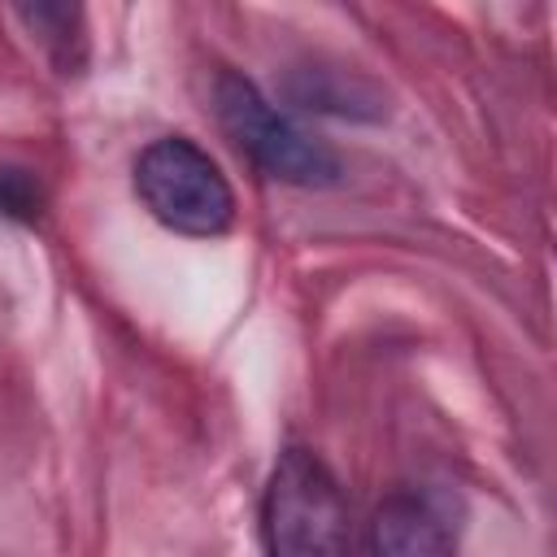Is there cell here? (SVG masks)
<instances>
[{
  "label": "cell",
  "mask_w": 557,
  "mask_h": 557,
  "mask_svg": "<svg viewBox=\"0 0 557 557\" xmlns=\"http://www.w3.org/2000/svg\"><path fill=\"white\" fill-rule=\"evenodd\" d=\"M265 557H352V513L335 470L313 448H283L261 492Z\"/></svg>",
  "instance_id": "cell-1"
},
{
  "label": "cell",
  "mask_w": 557,
  "mask_h": 557,
  "mask_svg": "<svg viewBox=\"0 0 557 557\" xmlns=\"http://www.w3.org/2000/svg\"><path fill=\"white\" fill-rule=\"evenodd\" d=\"M213 109L231 144L270 178L292 187H331L339 183L344 165L339 157L313 139L305 126H296L252 78L222 70L213 78Z\"/></svg>",
  "instance_id": "cell-2"
},
{
  "label": "cell",
  "mask_w": 557,
  "mask_h": 557,
  "mask_svg": "<svg viewBox=\"0 0 557 557\" xmlns=\"http://www.w3.org/2000/svg\"><path fill=\"white\" fill-rule=\"evenodd\" d=\"M135 196L165 231L187 239H218L235 222L226 174L187 135H161L135 157Z\"/></svg>",
  "instance_id": "cell-3"
},
{
  "label": "cell",
  "mask_w": 557,
  "mask_h": 557,
  "mask_svg": "<svg viewBox=\"0 0 557 557\" xmlns=\"http://www.w3.org/2000/svg\"><path fill=\"white\" fill-rule=\"evenodd\" d=\"M370 557H453V548L418 496H387L370 518Z\"/></svg>",
  "instance_id": "cell-4"
},
{
  "label": "cell",
  "mask_w": 557,
  "mask_h": 557,
  "mask_svg": "<svg viewBox=\"0 0 557 557\" xmlns=\"http://www.w3.org/2000/svg\"><path fill=\"white\" fill-rule=\"evenodd\" d=\"M44 209V191L35 183L30 170H0V213L4 218H22V222H35Z\"/></svg>",
  "instance_id": "cell-5"
}]
</instances>
